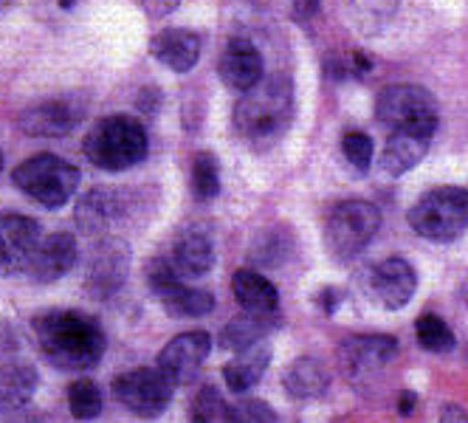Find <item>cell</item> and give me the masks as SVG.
<instances>
[{"mask_svg": "<svg viewBox=\"0 0 468 423\" xmlns=\"http://www.w3.org/2000/svg\"><path fill=\"white\" fill-rule=\"evenodd\" d=\"M415 404H418V396L412 393V389H404V393L398 396V415L410 418V415H412V409H415Z\"/></svg>", "mask_w": 468, "mask_h": 423, "instance_id": "36", "label": "cell"}, {"mask_svg": "<svg viewBox=\"0 0 468 423\" xmlns=\"http://www.w3.org/2000/svg\"><path fill=\"white\" fill-rule=\"evenodd\" d=\"M291 113H293L291 82L285 77H265L257 88L240 96L238 108H234V127H238V133L246 142L265 147L285 133Z\"/></svg>", "mask_w": 468, "mask_h": 423, "instance_id": "2", "label": "cell"}, {"mask_svg": "<svg viewBox=\"0 0 468 423\" xmlns=\"http://www.w3.org/2000/svg\"><path fill=\"white\" fill-rule=\"evenodd\" d=\"M381 229V212L370 201H345L333 206L324 226V246L336 259L358 257Z\"/></svg>", "mask_w": 468, "mask_h": 423, "instance_id": "6", "label": "cell"}, {"mask_svg": "<svg viewBox=\"0 0 468 423\" xmlns=\"http://www.w3.org/2000/svg\"><path fill=\"white\" fill-rule=\"evenodd\" d=\"M212 353V336L207 331H186L178 333L173 342H166V347L158 355V370L170 378L176 386L178 384H192L195 375L204 367V362Z\"/></svg>", "mask_w": 468, "mask_h": 423, "instance_id": "12", "label": "cell"}, {"mask_svg": "<svg viewBox=\"0 0 468 423\" xmlns=\"http://www.w3.org/2000/svg\"><path fill=\"white\" fill-rule=\"evenodd\" d=\"M37 370L26 362H0V415H15L37 389Z\"/></svg>", "mask_w": 468, "mask_h": 423, "instance_id": "22", "label": "cell"}, {"mask_svg": "<svg viewBox=\"0 0 468 423\" xmlns=\"http://www.w3.org/2000/svg\"><path fill=\"white\" fill-rule=\"evenodd\" d=\"M282 386L296 401H314L327 393L330 373H327L324 362L314 359V355H303V359L288 365V370L282 375Z\"/></svg>", "mask_w": 468, "mask_h": 423, "instance_id": "21", "label": "cell"}, {"mask_svg": "<svg viewBox=\"0 0 468 423\" xmlns=\"http://www.w3.org/2000/svg\"><path fill=\"white\" fill-rule=\"evenodd\" d=\"M231 294H234V300L240 302L243 313L277 316V311H280V294H277V288L271 285V280H265L262 274H257L251 269L234 271Z\"/></svg>", "mask_w": 468, "mask_h": 423, "instance_id": "18", "label": "cell"}, {"mask_svg": "<svg viewBox=\"0 0 468 423\" xmlns=\"http://www.w3.org/2000/svg\"><path fill=\"white\" fill-rule=\"evenodd\" d=\"M192 423H218L226 415V401L215 386H200L189 404Z\"/></svg>", "mask_w": 468, "mask_h": 423, "instance_id": "31", "label": "cell"}, {"mask_svg": "<svg viewBox=\"0 0 468 423\" xmlns=\"http://www.w3.org/2000/svg\"><path fill=\"white\" fill-rule=\"evenodd\" d=\"M429 142L431 136L426 133H412V130H398L392 133L384 144V153H381V170L387 175H404L410 173L412 167H418L426 150H429Z\"/></svg>", "mask_w": 468, "mask_h": 423, "instance_id": "20", "label": "cell"}, {"mask_svg": "<svg viewBox=\"0 0 468 423\" xmlns=\"http://www.w3.org/2000/svg\"><path fill=\"white\" fill-rule=\"evenodd\" d=\"M226 423H277V412L271 404L260 398H238L234 404H226Z\"/></svg>", "mask_w": 468, "mask_h": 423, "instance_id": "30", "label": "cell"}, {"mask_svg": "<svg viewBox=\"0 0 468 423\" xmlns=\"http://www.w3.org/2000/svg\"><path fill=\"white\" fill-rule=\"evenodd\" d=\"M43 243L40 223L26 215H0V277L28 271L31 259Z\"/></svg>", "mask_w": 468, "mask_h": 423, "instance_id": "9", "label": "cell"}, {"mask_svg": "<svg viewBox=\"0 0 468 423\" xmlns=\"http://www.w3.org/2000/svg\"><path fill=\"white\" fill-rule=\"evenodd\" d=\"M142 9L150 15V17H164V15H170L178 9L181 0H139Z\"/></svg>", "mask_w": 468, "mask_h": 423, "instance_id": "33", "label": "cell"}, {"mask_svg": "<svg viewBox=\"0 0 468 423\" xmlns=\"http://www.w3.org/2000/svg\"><path fill=\"white\" fill-rule=\"evenodd\" d=\"M218 74L226 88L238 90V93H249L251 88H257L265 79L262 77V54L257 51V46L251 40L234 37L226 43V48L220 54Z\"/></svg>", "mask_w": 468, "mask_h": 423, "instance_id": "14", "label": "cell"}, {"mask_svg": "<svg viewBox=\"0 0 468 423\" xmlns=\"http://www.w3.org/2000/svg\"><path fill=\"white\" fill-rule=\"evenodd\" d=\"M220 192V167L212 153H195L192 158V195L197 201H215Z\"/></svg>", "mask_w": 468, "mask_h": 423, "instance_id": "28", "label": "cell"}, {"mask_svg": "<svg viewBox=\"0 0 468 423\" xmlns=\"http://www.w3.org/2000/svg\"><path fill=\"white\" fill-rule=\"evenodd\" d=\"M102 389H99L96 381L90 378H80L69 386V409L77 420H93L99 412H102Z\"/></svg>", "mask_w": 468, "mask_h": 423, "instance_id": "29", "label": "cell"}, {"mask_svg": "<svg viewBox=\"0 0 468 423\" xmlns=\"http://www.w3.org/2000/svg\"><path fill=\"white\" fill-rule=\"evenodd\" d=\"M438 423H468V412L457 404H449V407H443Z\"/></svg>", "mask_w": 468, "mask_h": 423, "instance_id": "34", "label": "cell"}, {"mask_svg": "<svg viewBox=\"0 0 468 423\" xmlns=\"http://www.w3.org/2000/svg\"><path fill=\"white\" fill-rule=\"evenodd\" d=\"M71 4H74V0H59V6H62V9H71Z\"/></svg>", "mask_w": 468, "mask_h": 423, "instance_id": "38", "label": "cell"}, {"mask_svg": "<svg viewBox=\"0 0 468 423\" xmlns=\"http://www.w3.org/2000/svg\"><path fill=\"white\" fill-rule=\"evenodd\" d=\"M161 302H164V311L176 319H200V316L212 313V308H215V297L209 291L192 288L186 282H178L173 291H166Z\"/></svg>", "mask_w": 468, "mask_h": 423, "instance_id": "25", "label": "cell"}, {"mask_svg": "<svg viewBox=\"0 0 468 423\" xmlns=\"http://www.w3.org/2000/svg\"><path fill=\"white\" fill-rule=\"evenodd\" d=\"M415 339L426 353H452L457 339L452 333V328L446 324V319H441L438 313H423L415 322Z\"/></svg>", "mask_w": 468, "mask_h": 423, "instance_id": "27", "label": "cell"}, {"mask_svg": "<svg viewBox=\"0 0 468 423\" xmlns=\"http://www.w3.org/2000/svg\"><path fill=\"white\" fill-rule=\"evenodd\" d=\"M85 158L96 170L105 173H122L144 161L147 155V133L142 122L124 113L105 116L96 122L93 130L85 136Z\"/></svg>", "mask_w": 468, "mask_h": 423, "instance_id": "3", "label": "cell"}, {"mask_svg": "<svg viewBox=\"0 0 468 423\" xmlns=\"http://www.w3.org/2000/svg\"><path fill=\"white\" fill-rule=\"evenodd\" d=\"M31 331L46 362L65 373L90 370L108 347L102 324L82 311H46L31 319Z\"/></svg>", "mask_w": 468, "mask_h": 423, "instance_id": "1", "label": "cell"}, {"mask_svg": "<svg viewBox=\"0 0 468 423\" xmlns=\"http://www.w3.org/2000/svg\"><path fill=\"white\" fill-rule=\"evenodd\" d=\"M342 150H345V158L358 173L370 170V164H373V139L367 133H361V130H350V133L342 139Z\"/></svg>", "mask_w": 468, "mask_h": 423, "instance_id": "32", "label": "cell"}, {"mask_svg": "<svg viewBox=\"0 0 468 423\" xmlns=\"http://www.w3.org/2000/svg\"><path fill=\"white\" fill-rule=\"evenodd\" d=\"M15 186L46 209H59L71 201L80 186V170L59 155L40 153L26 158L12 173Z\"/></svg>", "mask_w": 468, "mask_h": 423, "instance_id": "5", "label": "cell"}, {"mask_svg": "<svg viewBox=\"0 0 468 423\" xmlns=\"http://www.w3.org/2000/svg\"><path fill=\"white\" fill-rule=\"evenodd\" d=\"M398 339L387 333H364V336H350L342 342V365L350 378L370 375L381 367H387L398 355Z\"/></svg>", "mask_w": 468, "mask_h": 423, "instance_id": "13", "label": "cell"}, {"mask_svg": "<svg viewBox=\"0 0 468 423\" xmlns=\"http://www.w3.org/2000/svg\"><path fill=\"white\" fill-rule=\"evenodd\" d=\"M269 362H271V347L260 342L243 353H238L234 359L223 367V378H226V386L231 393H249L251 386L260 384V378L269 370Z\"/></svg>", "mask_w": 468, "mask_h": 423, "instance_id": "24", "label": "cell"}, {"mask_svg": "<svg viewBox=\"0 0 468 423\" xmlns=\"http://www.w3.org/2000/svg\"><path fill=\"white\" fill-rule=\"evenodd\" d=\"M12 4V0H0V9H4V6H9Z\"/></svg>", "mask_w": 468, "mask_h": 423, "instance_id": "39", "label": "cell"}, {"mask_svg": "<svg viewBox=\"0 0 468 423\" xmlns=\"http://www.w3.org/2000/svg\"><path fill=\"white\" fill-rule=\"evenodd\" d=\"M173 263L176 274L181 280H197L212 271L215 266V246L204 232H184L176 243L173 251L166 257Z\"/></svg>", "mask_w": 468, "mask_h": 423, "instance_id": "19", "label": "cell"}, {"mask_svg": "<svg viewBox=\"0 0 468 423\" xmlns=\"http://www.w3.org/2000/svg\"><path fill=\"white\" fill-rule=\"evenodd\" d=\"M319 300H322V311L333 313V311H336V300H339V294H336V291H333V288H324Z\"/></svg>", "mask_w": 468, "mask_h": 423, "instance_id": "37", "label": "cell"}, {"mask_svg": "<svg viewBox=\"0 0 468 423\" xmlns=\"http://www.w3.org/2000/svg\"><path fill=\"white\" fill-rule=\"evenodd\" d=\"M150 54L166 69L186 74L200 59V37L189 28H164L150 40Z\"/></svg>", "mask_w": 468, "mask_h": 423, "instance_id": "17", "label": "cell"}, {"mask_svg": "<svg viewBox=\"0 0 468 423\" xmlns=\"http://www.w3.org/2000/svg\"><path fill=\"white\" fill-rule=\"evenodd\" d=\"M77 257H80L77 238L69 232H54V235L43 238L26 274L35 282H57L59 277H65L77 266Z\"/></svg>", "mask_w": 468, "mask_h": 423, "instance_id": "16", "label": "cell"}, {"mask_svg": "<svg viewBox=\"0 0 468 423\" xmlns=\"http://www.w3.org/2000/svg\"><path fill=\"white\" fill-rule=\"evenodd\" d=\"M376 116L392 133L412 130V133L434 136L438 130V102L420 85H389L378 93Z\"/></svg>", "mask_w": 468, "mask_h": 423, "instance_id": "7", "label": "cell"}, {"mask_svg": "<svg viewBox=\"0 0 468 423\" xmlns=\"http://www.w3.org/2000/svg\"><path fill=\"white\" fill-rule=\"evenodd\" d=\"M316 9H319V0H296V4H293V17L296 20H308V17L316 15Z\"/></svg>", "mask_w": 468, "mask_h": 423, "instance_id": "35", "label": "cell"}, {"mask_svg": "<svg viewBox=\"0 0 468 423\" xmlns=\"http://www.w3.org/2000/svg\"><path fill=\"white\" fill-rule=\"evenodd\" d=\"M127 269H130V251L122 240L99 243L88 263V291L99 300L113 297L127 277Z\"/></svg>", "mask_w": 468, "mask_h": 423, "instance_id": "15", "label": "cell"}, {"mask_svg": "<svg viewBox=\"0 0 468 423\" xmlns=\"http://www.w3.org/2000/svg\"><path fill=\"white\" fill-rule=\"evenodd\" d=\"M122 212V201L113 189L96 186L82 195V201L77 204V226L88 235H102L108 232L113 220Z\"/></svg>", "mask_w": 468, "mask_h": 423, "instance_id": "23", "label": "cell"}, {"mask_svg": "<svg viewBox=\"0 0 468 423\" xmlns=\"http://www.w3.org/2000/svg\"><path fill=\"white\" fill-rule=\"evenodd\" d=\"M0 170H4V150H0Z\"/></svg>", "mask_w": 468, "mask_h": 423, "instance_id": "40", "label": "cell"}, {"mask_svg": "<svg viewBox=\"0 0 468 423\" xmlns=\"http://www.w3.org/2000/svg\"><path fill=\"white\" fill-rule=\"evenodd\" d=\"M274 322H277V316H251V313H243V316L231 319L226 324L220 342H223L226 350L243 353V350L260 344L265 339V333L274 328Z\"/></svg>", "mask_w": 468, "mask_h": 423, "instance_id": "26", "label": "cell"}, {"mask_svg": "<svg viewBox=\"0 0 468 423\" xmlns=\"http://www.w3.org/2000/svg\"><path fill=\"white\" fill-rule=\"evenodd\" d=\"M82 113L85 108L74 96H57V100H43V102L28 105L20 113L17 124L31 139H59V136H69L80 124Z\"/></svg>", "mask_w": 468, "mask_h": 423, "instance_id": "11", "label": "cell"}, {"mask_svg": "<svg viewBox=\"0 0 468 423\" xmlns=\"http://www.w3.org/2000/svg\"><path fill=\"white\" fill-rule=\"evenodd\" d=\"M176 384L158 367H139L113 378V396L139 418H158L173 401Z\"/></svg>", "mask_w": 468, "mask_h": 423, "instance_id": "8", "label": "cell"}, {"mask_svg": "<svg viewBox=\"0 0 468 423\" xmlns=\"http://www.w3.org/2000/svg\"><path fill=\"white\" fill-rule=\"evenodd\" d=\"M410 226L431 243H452L468 229V189L438 186L415 201L407 215Z\"/></svg>", "mask_w": 468, "mask_h": 423, "instance_id": "4", "label": "cell"}, {"mask_svg": "<svg viewBox=\"0 0 468 423\" xmlns=\"http://www.w3.org/2000/svg\"><path fill=\"white\" fill-rule=\"evenodd\" d=\"M364 288L373 302H378L387 311H398L415 297L418 274L404 257H387L364 277Z\"/></svg>", "mask_w": 468, "mask_h": 423, "instance_id": "10", "label": "cell"}]
</instances>
